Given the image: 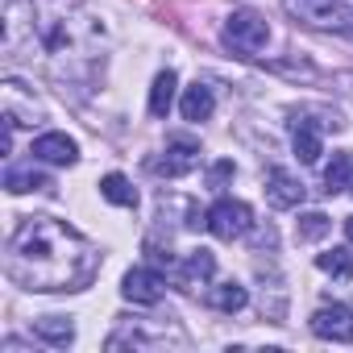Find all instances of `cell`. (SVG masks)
I'll list each match as a JSON object with an SVG mask.
<instances>
[{"label":"cell","mask_w":353,"mask_h":353,"mask_svg":"<svg viewBox=\"0 0 353 353\" xmlns=\"http://www.w3.org/2000/svg\"><path fill=\"white\" fill-rule=\"evenodd\" d=\"M96 270V245L67 221L26 216L9 241V279L26 291H83Z\"/></svg>","instance_id":"6da1fadb"},{"label":"cell","mask_w":353,"mask_h":353,"mask_svg":"<svg viewBox=\"0 0 353 353\" xmlns=\"http://www.w3.org/2000/svg\"><path fill=\"white\" fill-rule=\"evenodd\" d=\"M266 42H270V30H266V21H262L258 13L241 9V13H233V17L225 21V46H229L233 54L254 59Z\"/></svg>","instance_id":"7a4b0ae2"},{"label":"cell","mask_w":353,"mask_h":353,"mask_svg":"<svg viewBox=\"0 0 353 353\" xmlns=\"http://www.w3.org/2000/svg\"><path fill=\"white\" fill-rule=\"evenodd\" d=\"M204 225H208L212 237H221V241H237V237L250 233L254 212H250V204H241V200H216V204L208 208Z\"/></svg>","instance_id":"3957f363"},{"label":"cell","mask_w":353,"mask_h":353,"mask_svg":"<svg viewBox=\"0 0 353 353\" xmlns=\"http://www.w3.org/2000/svg\"><path fill=\"white\" fill-rule=\"evenodd\" d=\"M196 162H200V141H192V137H170L166 150H162V158L150 162V170L154 174H166V179H179V174L196 170Z\"/></svg>","instance_id":"277c9868"},{"label":"cell","mask_w":353,"mask_h":353,"mask_svg":"<svg viewBox=\"0 0 353 353\" xmlns=\"http://www.w3.org/2000/svg\"><path fill=\"white\" fill-rule=\"evenodd\" d=\"M121 291H125L129 303H145V307H150V303H158V299L166 295V279L158 274V266H133V270L125 274V287H121Z\"/></svg>","instance_id":"5b68a950"},{"label":"cell","mask_w":353,"mask_h":353,"mask_svg":"<svg viewBox=\"0 0 353 353\" xmlns=\"http://www.w3.org/2000/svg\"><path fill=\"white\" fill-rule=\"evenodd\" d=\"M312 332L324 336V341L353 345V312H349L345 303H324V307L312 316Z\"/></svg>","instance_id":"8992f818"},{"label":"cell","mask_w":353,"mask_h":353,"mask_svg":"<svg viewBox=\"0 0 353 353\" xmlns=\"http://www.w3.org/2000/svg\"><path fill=\"white\" fill-rule=\"evenodd\" d=\"M266 200H270V208H299L303 204V183L295 179L291 170L274 166L266 174Z\"/></svg>","instance_id":"52a82bcc"},{"label":"cell","mask_w":353,"mask_h":353,"mask_svg":"<svg viewBox=\"0 0 353 353\" xmlns=\"http://www.w3.org/2000/svg\"><path fill=\"white\" fill-rule=\"evenodd\" d=\"M212 270H216V258H212V250H192L183 266H174V287L196 291V287H204V283L212 279Z\"/></svg>","instance_id":"ba28073f"},{"label":"cell","mask_w":353,"mask_h":353,"mask_svg":"<svg viewBox=\"0 0 353 353\" xmlns=\"http://www.w3.org/2000/svg\"><path fill=\"white\" fill-rule=\"evenodd\" d=\"M30 154L42 158V162H54V166H71V162L79 158V145H75V137H67V133H42Z\"/></svg>","instance_id":"9c48e42d"},{"label":"cell","mask_w":353,"mask_h":353,"mask_svg":"<svg viewBox=\"0 0 353 353\" xmlns=\"http://www.w3.org/2000/svg\"><path fill=\"white\" fill-rule=\"evenodd\" d=\"M34 332H38L46 345H54V349H67V345L75 341V328H71L67 316H42V320H34Z\"/></svg>","instance_id":"30bf717a"},{"label":"cell","mask_w":353,"mask_h":353,"mask_svg":"<svg viewBox=\"0 0 353 353\" xmlns=\"http://www.w3.org/2000/svg\"><path fill=\"white\" fill-rule=\"evenodd\" d=\"M320 150H324V145H320V129L299 117V121H295V158H299L303 166H312V162L320 158Z\"/></svg>","instance_id":"8fae6325"},{"label":"cell","mask_w":353,"mask_h":353,"mask_svg":"<svg viewBox=\"0 0 353 353\" xmlns=\"http://www.w3.org/2000/svg\"><path fill=\"white\" fill-rule=\"evenodd\" d=\"M208 303H212L216 312H229V316H233V312H241V307L250 303V295H245V287H241V283H233V279H229V283H216V287L208 291Z\"/></svg>","instance_id":"7c38bea8"},{"label":"cell","mask_w":353,"mask_h":353,"mask_svg":"<svg viewBox=\"0 0 353 353\" xmlns=\"http://www.w3.org/2000/svg\"><path fill=\"white\" fill-rule=\"evenodd\" d=\"M316 266H320L324 274H332L336 283H349V279H353V254H349L345 245H332V250L316 254Z\"/></svg>","instance_id":"4fadbf2b"},{"label":"cell","mask_w":353,"mask_h":353,"mask_svg":"<svg viewBox=\"0 0 353 353\" xmlns=\"http://www.w3.org/2000/svg\"><path fill=\"white\" fill-rule=\"evenodd\" d=\"M345 188H353V154H332V166L324 170V192L328 196H336V192H345Z\"/></svg>","instance_id":"5bb4252c"},{"label":"cell","mask_w":353,"mask_h":353,"mask_svg":"<svg viewBox=\"0 0 353 353\" xmlns=\"http://www.w3.org/2000/svg\"><path fill=\"white\" fill-rule=\"evenodd\" d=\"M100 196L108 200V204H121V208H133L137 204V188L125 179V174H104V179H100Z\"/></svg>","instance_id":"9a60e30c"},{"label":"cell","mask_w":353,"mask_h":353,"mask_svg":"<svg viewBox=\"0 0 353 353\" xmlns=\"http://www.w3.org/2000/svg\"><path fill=\"white\" fill-rule=\"evenodd\" d=\"M212 117V88L208 83H192L183 96V121H208Z\"/></svg>","instance_id":"2e32d148"},{"label":"cell","mask_w":353,"mask_h":353,"mask_svg":"<svg viewBox=\"0 0 353 353\" xmlns=\"http://www.w3.org/2000/svg\"><path fill=\"white\" fill-rule=\"evenodd\" d=\"M5 188H9L13 196H26V192H46V188H54V183L46 179V174H38L34 166H30V170H17V166H13V170L5 174Z\"/></svg>","instance_id":"e0dca14e"},{"label":"cell","mask_w":353,"mask_h":353,"mask_svg":"<svg viewBox=\"0 0 353 353\" xmlns=\"http://www.w3.org/2000/svg\"><path fill=\"white\" fill-rule=\"evenodd\" d=\"M174 104V71H162L150 88V117H166Z\"/></svg>","instance_id":"ac0fdd59"},{"label":"cell","mask_w":353,"mask_h":353,"mask_svg":"<svg viewBox=\"0 0 353 353\" xmlns=\"http://www.w3.org/2000/svg\"><path fill=\"white\" fill-rule=\"evenodd\" d=\"M299 241H320L328 229H332V221L324 216V212H307V216H299Z\"/></svg>","instance_id":"d6986e66"},{"label":"cell","mask_w":353,"mask_h":353,"mask_svg":"<svg viewBox=\"0 0 353 353\" xmlns=\"http://www.w3.org/2000/svg\"><path fill=\"white\" fill-rule=\"evenodd\" d=\"M229 174H233V162L225 158V162H216V166H212V174H208V183H212V188H221V183L229 179Z\"/></svg>","instance_id":"ffe728a7"},{"label":"cell","mask_w":353,"mask_h":353,"mask_svg":"<svg viewBox=\"0 0 353 353\" xmlns=\"http://www.w3.org/2000/svg\"><path fill=\"white\" fill-rule=\"evenodd\" d=\"M345 237H349V241H353V216H349V221H345Z\"/></svg>","instance_id":"44dd1931"}]
</instances>
